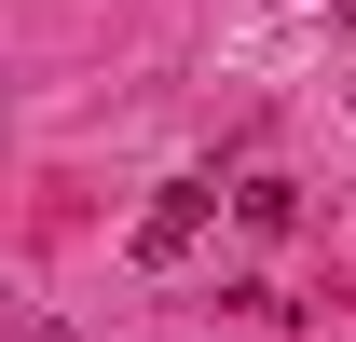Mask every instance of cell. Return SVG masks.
Masks as SVG:
<instances>
[{"mask_svg":"<svg viewBox=\"0 0 356 342\" xmlns=\"http://www.w3.org/2000/svg\"><path fill=\"white\" fill-rule=\"evenodd\" d=\"M206 219H220V178H165V192L137 206V260H151V274L192 260V247H206Z\"/></svg>","mask_w":356,"mask_h":342,"instance_id":"1","label":"cell"},{"mask_svg":"<svg viewBox=\"0 0 356 342\" xmlns=\"http://www.w3.org/2000/svg\"><path fill=\"white\" fill-rule=\"evenodd\" d=\"M233 219H247V233H302V178H247Z\"/></svg>","mask_w":356,"mask_h":342,"instance_id":"2","label":"cell"}]
</instances>
